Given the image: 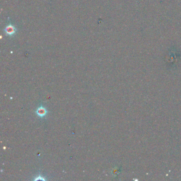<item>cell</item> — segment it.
<instances>
[{
    "label": "cell",
    "mask_w": 181,
    "mask_h": 181,
    "mask_svg": "<svg viewBox=\"0 0 181 181\" xmlns=\"http://www.w3.org/2000/svg\"><path fill=\"white\" fill-rule=\"evenodd\" d=\"M47 113L46 109L44 108L43 107H40V108H38L37 111V114L38 116H39L40 117L44 116Z\"/></svg>",
    "instance_id": "2"
},
{
    "label": "cell",
    "mask_w": 181,
    "mask_h": 181,
    "mask_svg": "<svg viewBox=\"0 0 181 181\" xmlns=\"http://www.w3.org/2000/svg\"><path fill=\"white\" fill-rule=\"evenodd\" d=\"M4 30L6 35L9 36H13L17 31V29L16 27H14L10 23L6 27Z\"/></svg>",
    "instance_id": "1"
}]
</instances>
